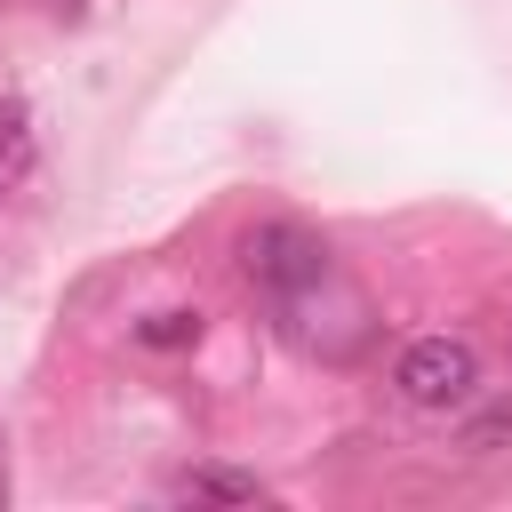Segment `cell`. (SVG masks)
Instances as JSON below:
<instances>
[{
  "mask_svg": "<svg viewBox=\"0 0 512 512\" xmlns=\"http://www.w3.org/2000/svg\"><path fill=\"white\" fill-rule=\"evenodd\" d=\"M240 272H248V288L272 312H288L296 296H312L320 280H336L328 240L304 232V224H256V232H240Z\"/></svg>",
  "mask_w": 512,
  "mask_h": 512,
  "instance_id": "obj_1",
  "label": "cell"
},
{
  "mask_svg": "<svg viewBox=\"0 0 512 512\" xmlns=\"http://www.w3.org/2000/svg\"><path fill=\"white\" fill-rule=\"evenodd\" d=\"M392 392L408 408H432V416L472 408L480 400V352H472V336H408L400 360H392Z\"/></svg>",
  "mask_w": 512,
  "mask_h": 512,
  "instance_id": "obj_2",
  "label": "cell"
},
{
  "mask_svg": "<svg viewBox=\"0 0 512 512\" xmlns=\"http://www.w3.org/2000/svg\"><path fill=\"white\" fill-rule=\"evenodd\" d=\"M176 504H264V480L256 472H224V464H200L184 480H168Z\"/></svg>",
  "mask_w": 512,
  "mask_h": 512,
  "instance_id": "obj_3",
  "label": "cell"
},
{
  "mask_svg": "<svg viewBox=\"0 0 512 512\" xmlns=\"http://www.w3.org/2000/svg\"><path fill=\"white\" fill-rule=\"evenodd\" d=\"M40 160V136H32V112L16 96H0V192H16Z\"/></svg>",
  "mask_w": 512,
  "mask_h": 512,
  "instance_id": "obj_4",
  "label": "cell"
},
{
  "mask_svg": "<svg viewBox=\"0 0 512 512\" xmlns=\"http://www.w3.org/2000/svg\"><path fill=\"white\" fill-rule=\"evenodd\" d=\"M136 336H144V344H192V336H200V312H152Z\"/></svg>",
  "mask_w": 512,
  "mask_h": 512,
  "instance_id": "obj_5",
  "label": "cell"
},
{
  "mask_svg": "<svg viewBox=\"0 0 512 512\" xmlns=\"http://www.w3.org/2000/svg\"><path fill=\"white\" fill-rule=\"evenodd\" d=\"M0 504H8V464H0Z\"/></svg>",
  "mask_w": 512,
  "mask_h": 512,
  "instance_id": "obj_6",
  "label": "cell"
}]
</instances>
